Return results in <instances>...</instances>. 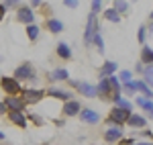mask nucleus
<instances>
[{"mask_svg": "<svg viewBox=\"0 0 153 145\" xmlns=\"http://www.w3.org/2000/svg\"><path fill=\"white\" fill-rule=\"evenodd\" d=\"M14 80H16V82H19V80H37V74H35V70H33V65L27 61V63H23L21 68H16Z\"/></svg>", "mask_w": 153, "mask_h": 145, "instance_id": "obj_1", "label": "nucleus"}, {"mask_svg": "<svg viewBox=\"0 0 153 145\" xmlns=\"http://www.w3.org/2000/svg\"><path fill=\"white\" fill-rule=\"evenodd\" d=\"M0 86L4 88V92L6 94H10V96H16L19 92H21V82H16L14 78H0Z\"/></svg>", "mask_w": 153, "mask_h": 145, "instance_id": "obj_2", "label": "nucleus"}, {"mask_svg": "<svg viewBox=\"0 0 153 145\" xmlns=\"http://www.w3.org/2000/svg\"><path fill=\"white\" fill-rule=\"evenodd\" d=\"M131 117L129 110H120V109H114L110 110V119H108V125H112V127H120V123H125L127 119Z\"/></svg>", "mask_w": 153, "mask_h": 145, "instance_id": "obj_3", "label": "nucleus"}, {"mask_svg": "<svg viewBox=\"0 0 153 145\" xmlns=\"http://www.w3.org/2000/svg\"><path fill=\"white\" fill-rule=\"evenodd\" d=\"M96 92H100V96L104 98H110V94H114V96H120V94H118V92H114V88H112V86H110V82H108V78H102V80H100V84H98V88H96ZM112 96V98H114Z\"/></svg>", "mask_w": 153, "mask_h": 145, "instance_id": "obj_4", "label": "nucleus"}, {"mask_svg": "<svg viewBox=\"0 0 153 145\" xmlns=\"http://www.w3.org/2000/svg\"><path fill=\"white\" fill-rule=\"evenodd\" d=\"M4 109H10L8 112H23L25 102L21 100V98H16V96H8L6 100H4Z\"/></svg>", "mask_w": 153, "mask_h": 145, "instance_id": "obj_5", "label": "nucleus"}, {"mask_svg": "<svg viewBox=\"0 0 153 145\" xmlns=\"http://www.w3.org/2000/svg\"><path fill=\"white\" fill-rule=\"evenodd\" d=\"M21 94H23V102H25V104H27V102H29V104L39 102L41 98L45 96V92H43V90H23Z\"/></svg>", "mask_w": 153, "mask_h": 145, "instance_id": "obj_6", "label": "nucleus"}, {"mask_svg": "<svg viewBox=\"0 0 153 145\" xmlns=\"http://www.w3.org/2000/svg\"><path fill=\"white\" fill-rule=\"evenodd\" d=\"M98 33V25H96V16L94 14H90V19H88V27H86V35H84V39H86V43H90L92 41V37Z\"/></svg>", "mask_w": 153, "mask_h": 145, "instance_id": "obj_7", "label": "nucleus"}, {"mask_svg": "<svg viewBox=\"0 0 153 145\" xmlns=\"http://www.w3.org/2000/svg\"><path fill=\"white\" fill-rule=\"evenodd\" d=\"M71 86H76V88H78V90L82 92L84 96H88V98H92V96H96V94H98L94 86L86 84V82H71Z\"/></svg>", "mask_w": 153, "mask_h": 145, "instance_id": "obj_8", "label": "nucleus"}, {"mask_svg": "<svg viewBox=\"0 0 153 145\" xmlns=\"http://www.w3.org/2000/svg\"><path fill=\"white\" fill-rule=\"evenodd\" d=\"M16 19H19L21 23L33 25V21H35V12L31 10V8H19V14H16Z\"/></svg>", "mask_w": 153, "mask_h": 145, "instance_id": "obj_9", "label": "nucleus"}, {"mask_svg": "<svg viewBox=\"0 0 153 145\" xmlns=\"http://www.w3.org/2000/svg\"><path fill=\"white\" fill-rule=\"evenodd\" d=\"M80 119L84 123H98L100 121V115L94 112V110H90V109H86V110H80Z\"/></svg>", "mask_w": 153, "mask_h": 145, "instance_id": "obj_10", "label": "nucleus"}, {"mask_svg": "<svg viewBox=\"0 0 153 145\" xmlns=\"http://www.w3.org/2000/svg\"><path fill=\"white\" fill-rule=\"evenodd\" d=\"M80 102H76V100H70V102H65V106H63V115H68V117H74V115H78L80 112Z\"/></svg>", "mask_w": 153, "mask_h": 145, "instance_id": "obj_11", "label": "nucleus"}, {"mask_svg": "<svg viewBox=\"0 0 153 145\" xmlns=\"http://www.w3.org/2000/svg\"><path fill=\"white\" fill-rule=\"evenodd\" d=\"M123 137V131H120V127H112V129H108L104 133V139L108 143H112V141H118Z\"/></svg>", "mask_w": 153, "mask_h": 145, "instance_id": "obj_12", "label": "nucleus"}, {"mask_svg": "<svg viewBox=\"0 0 153 145\" xmlns=\"http://www.w3.org/2000/svg\"><path fill=\"white\" fill-rule=\"evenodd\" d=\"M45 94H49V96H53V98H59V100H65V102H70V100H71L70 92H65V90H57V88H51L49 92H45Z\"/></svg>", "mask_w": 153, "mask_h": 145, "instance_id": "obj_13", "label": "nucleus"}, {"mask_svg": "<svg viewBox=\"0 0 153 145\" xmlns=\"http://www.w3.org/2000/svg\"><path fill=\"white\" fill-rule=\"evenodd\" d=\"M8 119H10L16 127H27V119H25L23 112H8Z\"/></svg>", "mask_w": 153, "mask_h": 145, "instance_id": "obj_14", "label": "nucleus"}, {"mask_svg": "<svg viewBox=\"0 0 153 145\" xmlns=\"http://www.w3.org/2000/svg\"><path fill=\"white\" fill-rule=\"evenodd\" d=\"M141 61L143 63H147V65H153V49L149 45H145L141 51Z\"/></svg>", "mask_w": 153, "mask_h": 145, "instance_id": "obj_15", "label": "nucleus"}, {"mask_svg": "<svg viewBox=\"0 0 153 145\" xmlns=\"http://www.w3.org/2000/svg\"><path fill=\"white\" fill-rule=\"evenodd\" d=\"M57 55L61 57V59H70L71 57V49L68 43H59L57 45Z\"/></svg>", "mask_w": 153, "mask_h": 145, "instance_id": "obj_16", "label": "nucleus"}, {"mask_svg": "<svg viewBox=\"0 0 153 145\" xmlns=\"http://www.w3.org/2000/svg\"><path fill=\"white\" fill-rule=\"evenodd\" d=\"M114 70H117V63H114V61H108V63H104V65H102L100 76H102V78H108V76L114 72Z\"/></svg>", "mask_w": 153, "mask_h": 145, "instance_id": "obj_17", "label": "nucleus"}, {"mask_svg": "<svg viewBox=\"0 0 153 145\" xmlns=\"http://www.w3.org/2000/svg\"><path fill=\"white\" fill-rule=\"evenodd\" d=\"M127 121H129L131 127H145V119H143V117H139V115H131Z\"/></svg>", "mask_w": 153, "mask_h": 145, "instance_id": "obj_18", "label": "nucleus"}, {"mask_svg": "<svg viewBox=\"0 0 153 145\" xmlns=\"http://www.w3.org/2000/svg\"><path fill=\"white\" fill-rule=\"evenodd\" d=\"M47 27H49V31H51V33H61L63 23H61V21H57V19H53V21H49V23H47Z\"/></svg>", "mask_w": 153, "mask_h": 145, "instance_id": "obj_19", "label": "nucleus"}, {"mask_svg": "<svg viewBox=\"0 0 153 145\" xmlns=\"http://www.w3.org/2000/svg\"><path fill=\"white\" fill-rule=\"evenodd\" d=\"M51 80H70V74L68 70H55L51 74Z\"/></svg>", "mask_w": 153, "mask_h": 145, "instance_id": "obj_20", "label": "nucleus"}, {"mask_svg": "<svg viewBox=\"0 0 153 145\" xmlns=\"http://www.w3.org/2000/svg\"><path fill=\"white\" fill-rule=\"evenodd\" d=\"M27 35H29L31 41H35L37 37H39V27H37V25H29V27H27Z\"/></svg>", "mask_w": 153, "mask_h": 145, "instance_id": "obj_21", "label": "nucleus"}, {"mask_svg": "<svg viewBox=\"0 0 153 145\" xmlns=\"http://www.w3.org/2000/svg\"><path fill=\"white\" fill-rule=\"evenodd\" d=\"M137 104H141L143 109H145L147 112H149V115H151V119H153V102H149V100H143V98H139V100H137Z\"/></svg>", "mask_w": 153, "mask_h": 145, "instance_id": "obj_22", "label": "nucleus"}, {"mask_svg": "<svg viewBox=\"0 0 153 145\" xmlns=\"http://www.w3.org/2000/svg\"><path fill=\"white\" fill-rule=\"evenodd\" d=\"M135 84H137V90H141L145 96L153 98V92H151V88H147V84H143V82H135Z\"/></svg>", "mask_w": 153, "mask_h": 145, "instance_id": "obj_23", "label": "nucleus"}, {"mask_svg": "<svg viewBox=\"0 0 153 145\" xmlns=\"http://www.w3.org/2000/svg\"><path fill=\"white\" fill-rule=\"evenodd\" d=\"M104 16L108 19V21H112V23H118V21H120V14H117V12L112 10V8H110V10H106V12H104Z\"/></svg>", "mask_w": 153, "mask_h": 145, "instance_id": "obj_24", "label": "nucleus"}, {"mask_svg": "<svg viewBox=\"0 0 153 145\" xmlns=\"http://www.w3.org/2000/svg\"><path fill=\"white\" fill-rule=\"evenodd\" d=\"M92 41L96 43V47H98V51H104V41H102V37H100V33H96V35L92 37Z\"/></svg>", "mask_w": 153, "mask_h": 145, "instance_id": "obj_25", "label": "nucleus"}, {"mask_svg": "<svg viewBox=\"0 0 153 145\" xmlns=\"http://www.w3.org/2000/svg\"><path fill=\"white\" fill-rule=\"evenodd\" d=\"M127 8H129V2H117L112 10H114V12H117V14H118V12H125V10H127Z\"/></svg>", "mask_w": 153, "mask_h": 145, "instance_id": "obj_26", "label": "nucleus"}, {"mask_svg": "<svg viewBox=\"0 0 153 145\" xmlns=\"http://www.w3.org/2000/svg\"><path fill=\"white\" fill-rule=\"evenodd\" d=\"M145 80H147V82L153 86V65H149V68L145 70Z\"/></svg>", "mask_w": 153, "mask_h": 145, "instance_id": "obj_27", "label": "nucleus"}, {"mask_svg": "<svg viewBox=\"0 0 153 145\" xmlns=\"http://www.w3.org/2000/svg\"><path fill=\"white\" fill-rule=\"evenodd\" d=\"M120 80L127 84V82H131V72H120Z\"/></svg>", "mask_w": 153, "mask_h": 145, "instance_id": "obj_28", "label": "nucleus"}, {"mask_svg": "<svg viewBox=\"0 0 153 145\" xmlns=\"http://www.w3.org/2000/svg\"><path fill=\"white\" fill-rule=\"evenodd\" d=\"M100 10V2H98V0H96V2H92V12H90V14H94L96 16V12Z\"/></svg>", "mask_w": 153, "mask_h": 145, "instance_id": "obj_29", "label": "nucleus"}, {"mask_svg": "<svg viewBox=\"0 0 153 145\" xmlns=\"http://www.w3.org/2000/svg\"><path fill=\"white\" fill-rule=\"evenodd\" d=\"M145 33H147L145 27H141V31H139V41H141V43H145Z\"/></svg>", "mask_w": 153, "mask_h": 145, "instance_id": "obj_30", "label": "nucleus"}, {"mask_svg": "<svg viewBox=\"0 0 153 145\" xmlns=\"http://www.w3.org/2000/svg\"><path fill=\"white\" fill-rule=\"evenodd\" d=\"M63 4H65V6H70V8H76V6H78V2H76V0H65Z\"/></svg>", "mask_w": 153, "mask_h": 145, "instance_id": "obj_31", "label": "nucleus"}, {"mask_svg": "<svg viewBox=\"0 0 153 145\" xmlns=\"http://www.w3.org/2000/svg\"><path fill=\"white\" fill-rule=\"evenodd\" d=\"M31 121L37 123V125H41V117H37V115H31Z\"/></svg>", "mask_w": 153, "mask_h": 145, "instance_id": "obj_32", "label": "nucleus"}, {"mask_svg": "<svg viewBox=\"0 0 153 145\" xmlns=\"http://www.w3.org/2000/svg\"><path fill=\"white\" fill-rule=\"evenodd\" d=\"M4 12H6V6H4V4H0V21H2V16H4Z\"/></svg>", "mask_w": 153, "mask_h": 145, "instance_id": "obj_33", "label": "nucleus"}, {"mask_svg": "<svg viewBox=\"0 0 153 145\" xmlns=\"http://www.w3.org/2000/svg\"><path fill=\"white\" fill-rule=\"evenodd\" d=\"M0 112H4V104L2 102H0Z\"/></svg>", "mask_w": 153, "mask_h": 145, "instance_id": "obj_34", "label": "nucleus"}, {"mask_svg": "<svg viewBox=\"0 0 153 145\" xmlns=\"http://www.w3.org/2000/svg\"><path fill=\"white\" fill-rule=\"evenodd\" d=\"M133 145H153V143H133Z\"/></svg>", "mask_w": 153, "mask_h": 145, "instance_id": "obj_35", "label": "nucleus"}, {"mask_svg": "<svg viewBox=\"0 0 153 145\" xmlns=\"http://www.w3.org/2000/svg\"><path fill=\"white\" fill-rule=\"evenodd\" d=\"M0 141H4V133H0Z\"/></svg>", "mask_w": 153, "mask_h": 145, "instance_id": "obj_36", "label": "nucleus"}, {"mask_svg": "<svg viewBox=\"0 0 153 145\" xmlns=\"http://www.w3.org/2000/svg\"><path fill=\"white\" fill-rule=\"evenodd\" d=\"M151 19H153V12H151Z\"/></svg>", "mask_w": 153, "mask_h": 145, "instance_id": "obj_37", "label": "nucleus"}]
</instances>
